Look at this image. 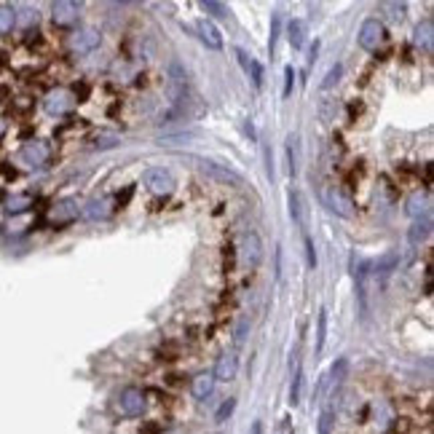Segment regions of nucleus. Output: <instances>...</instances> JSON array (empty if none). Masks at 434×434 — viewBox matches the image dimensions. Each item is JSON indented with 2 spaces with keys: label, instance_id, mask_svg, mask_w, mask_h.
<instances>
[{
  "label": "nucleus",
  "instance_id": "f257e3e1",
  "mask_svg": "<svg viewBox=\"0 0 434 434\" xmlns=\"http://www.w3.org/2000/svg\"><path fill=\"white\" fill-rule=\"evenodd\" d=\"M322 201H324V207L330 209V212H335V215L341 217H354V201L343 193L341 186H327L322 190Z\"/></svg>",
  "mask_w": 434,
  "mask_h": 434
},
{
  "label": "nucleus",
  "instance_id": "f03ea898",
  "mask_svg": "<svg viewBox=\"0 0 434 434\" xmlns=\"http://www.w3.org/2000/svg\"><path fill=\"white\" fill-rule=\"evenodd\" d=\"M196 161V166L204 172V175H209L212 180H217V183H222V186H244V180H242V175H236L233 169H228V166H220V164H215V161H207V158H193Z\"/></svg>",
  "mask_w": 434,
  "mask_h": 434
},
{
  "label": "nucleus",
  "instance_id": "7ed1b4c3",
  "mask_svg": "<svg viewBox=\"0 0 434 434\" xmlns=\"http://www.w3.org/2000/svg\"><path fill=\"white\" fill-rule=\"evenodd\" d=\"M145 394H142V389H137V386H129L121 392V397H118V413L126 416V418H137V416H142L145 413Z\"/></svg>",
  "mask_w": 434,
  "mask_h": 434
},
{
  "label": "nucleus",
  "instance_id": "20e7f679",
  "mask_svg": "<svg viewBox=\"0 0 434 434\" xmlns=\"http://www.w3.org/2000/svg\"><path fill=\"white\" fill-rule=\"evenodd\" d=\"M186 92H188L186 70H183V64L175 60V62L169 64V81H166V94H169V99H172V102H183V99H186Z\"/></svg>",
  "mask_w": 434,
  "mask_h": 434
},
{
  "label": "nucleus",
  "instance_id": "39448f33",
  "mask_svg": "<svg viewBox=\"0 0 434 434\" xmlns=\"http://www.w3.org/2000/svg\"><path fill=\"white\" fill-rule=\"evenodd\" d=\"M46 158H49V145H46L43 140H30V142H25L22 151H19V161H22L25 166H30V169L43 166Z\"/></svg>",
  "mask_w": 434,
  "mask_h": 434
},
{
  "label": "nucleus",
  "instance_id": "423d86ee",
  "mask_svg": "<svg viewBox=\"0 0 434 434\" xmlns=\"http://www.w3.org/2000/svg\"><path fill=\"white\" fill-rule=\"evenodd\" d=\"M386 40V30L378 19H368L362 27H359V46L368 49V51H375L381 43Z\"/></svg>",
  "mask_w": 434,
  "mask_h": 434
},
{
  "label": "nucleus",
  "instance_id": "0eeeda50",
  "mask_svg": "<svg viewBox=\"0 0 434 434\" xmlns=\"http://www.w3.org/2000/svg\"><path fill=\"white\" fill-rule=\"evenodd\" d=\"M242 260L249 268H257L263 263V242L255 231L244 233V239H242Z\"/></svg>",
  "mask_w": 434,
  "mask_h": 434
},
{
  "label": "nucleus",
  "instance_id": "6e6552de",
  "mask_svg": "<svg viewBox=\"0 0 434 434\" xmlns=\"http://www.w3.org/2000/svg\"><path fill=\"white\" fill-rule=\"evenodd\" d=\"M145 186H148V190L155 193V196H166V193H172L175 180H172V175H169L166 169L155 166V169H148V172H145Z\"/></svg>",
  "mask_w": 434,
  "mask_h": 434
},
{
  "label": "nucleus",
  "instance_id": "1a4fd4ad",
  "mask_svg": "<svg viewBox=\"0 0 434 434\" xmlns=\"http://www.w3.org/2000/svg\"><path fill=\"white\" fill-rule=\"evenodd\" d=\"M70 107H73V94L67 89H54V92L46 94V99H43V110L49 116H64Z\"/></svg>",
  "mask_w": 434,
  "mask_h": 434
},
{
  "label": "nucleus",
  "instance_id": "9d476101",
  "mask_svg": "<svg viewBox=\"0 0 434 434\" xmlns=\"http://www.w3.org/2000/svg\"><path fill=\"white\" fill-rule=\"evenodd\" d=\"M51 16H54V22L57 25H75L78 22V16H81V3H73V0H57V3H51Z\"/></svg>",
  "mask_w": 434,
  "mask_h": 434
},
{
  "label": "nucleus",
  "instance_id": "9b49d317",
  "mask_svg": "<svg viewBox=\"0 0 434 434\" xmlns=\"http://www.w3.org/2000/svg\"><path fill=\"white\" fill-rule=\"evenodd\" d=\"M290 375H292V383H290V405L301 403V394H303V370H301V348H295L292 354V362H290Z\"/></svg>",
  "mask_w": 434,
  "mask_h": 434
},
{
  "label": "nucleus",
  "instance_id": "f8f14e48",
  "mask_svg": "<svg viewBox=\"0 0 434 434\" xmlns=\"http://www.w3.org/2000/svg\"><path fill=\"white\" fill-rule=\"evenodd\" d=\"M78 215H81L78 201H75V199H62V201L54 204V209H51V222H54V225H64V222H73Z\"/></svg>",
  "mask_w": 434,
  "mask_h": 434
},
{
  "label": "nucleus",
  "instance_id": "ddd939ff",
  "mask_svg": "<svg viewBox=\"0 0 434 434\" xmlns=\"http://www.w3.org/2000/svg\"><path fill=\"white\" fill-rule=\"evenodd\" d=\"M110 215H113V201H110L107 196H102V199H89L86 207H84V217H86V220H94V222L107 220Z\"/></svg>",
  "mask_w": 434,
  "mask_h": 434
},
{
  "label": "nucleus",
  "instance_id": "4468645a",
  "mask_svg": "<svg viewBox=\"0 0 434 434\" xmlns=\"http://www.w3.org/2000/svg\"><path fill=\"white\" fill-rule=\"evenodd\" d=\"M236 370H239V359H236V354H220L215 362V381H233L236 378Z\"/></svg>",
  "mask_w": 434,
  "mask_h": 434
},
{
  "label": "nucleus",
  "instance_id": "2eb2a0df",
  "mask_svg": "<svg viewBox=\"0 0 434 434\" xmlns=\"http://www.w3.org/2000/svg\"><path fill=\"white\" fill-rule=\"evenodd\" d=\"M429 207H432V196L429 190H416L410 199H407V215L410 217H429Z\"/></svg>",
  "mask_w": 434,
  "mask_h": 434
},
{
  "label": "nucleus",
  "instance_id": "dca6fc26",
  "mask_svg": "<svg viewBox=\"0 0 434 434\" xmlns=\"http://www.w3.org/2000/svg\"><path fill=\"white\" fill-rule=\"evenodd\" d=\"M236 60H239V64L244 67V73L252 78V84L260 89V86H263V67H260V62H257V60H252L244 49H236Z\"/></svg>",
  "mask_w": 434,
  "mask_h": 434
},
{
  "label": "nucleus",
  "instance_id": "f3484780",
  "mask_svg": "<svg viewBox=\"0 0 434 434\" xmlns=\"http://www.w3.org/2000/svg\"><path fill=\"white\" fill-rule=\"evenodd\" d=\"M190 392H193L196 400L212 397V392H215V375H212V372H199V375L193 378V383H190Z\"/></svg>",
  "mask_w": 434,
  "mask_h": 434
},
{
  "label": "nucleus",
  "instance_id": "a211bd4d",
  "mask_svg": "<svg viewBox=\"0 0 434 434\" xmlns=\"http://www.w3.org/2000/svg\"><path fill=\"white\" fill-rule=\"evenodd\" d=\"M196 32H199V38H201V43H207L209 49H222V35L217 30L212 22H207V19H201L199 25H196Z\"/></svg>",
  "mask_w": 434,
  "mask_h": 434
},
{
  "label": "nucleus",
  "instance_id": "6ab92c4d",
  "mask_svg": "<svg viewBox=\"0 0 434 434\" xmlns=\"http://www.w3.org/2000/svg\"><path fill=\"white\" fill-rule=\"evenodd\" d=\"M99 46V32L97 30H81L73 35V40H70V49L73 51H92Z\"/></svg>",
  "mask_w": 434,
  "mask_h": 434
},
{
  "label": "nucleus",
  "instance_id": "aec40b11",
  "mask_svg": "<svg viewBox=\"0 0 434 434\" xmlns=\"http://www.w3.org/2000/svg\"><path fill=\"white\" fill-rule=\"evenodd\" d=\"M413 40H416V46H418V49H424V51H432L434 49V22L429 19V16H426V19L416 27Z\"/></svg>",
  "mask_w": 434,
  "mask_h": 434
},
{
  "label": "nucleus",
  "instance_id": "412c9836",
  "mask_svg": "<svg viewBox=\"0 0 434 434\" xmlns=\"http://www.w3.org/2000/svg\"><path fill=\"white\" fill-rule=\"evenodd\" d=\"M397 263H400V249H389L383 257H378V260L372 263V271H375L378 277H389L392 271H397Z\"/></svg>",
  "mask_w": 434,
  "mask_h": 434
},
{
  "label": "nucleus",
  "instance_id": "4be33fe9",
  "mask_svg": "<svg viewBox=\"0 0 434 434\" xmlns=\"http://www.w3.org/2000/svg\"><path fill=\"white\" fill-rule=\"evenodd\" d=\"M287 38H290L292 49H303V43H306V22L303 19H292L290 27H287Z\"/></svg>",
  "mask_w": 434,
  "mask_h": 434
},
{
  "label": "nucleus",
  "instance_id": "5701e85b",
  "mask_svg": "<svg viewBox=\"0 0 434 434\" xmlns=\"http://www.w3.org/2000/svg\"><path fill=\"white\" fill-rule=\"evenodd\" d=\"M429 233H432V220H429V217H418V220L410 225V233H407V236H410L413 244H418V242H424Z\"/></svg>",
  "mask_w": 434,
  "mask_h": 434
},
{
  "label": "nucleus",
  "instance_id": "b1692460",
  "mask_svg": "<svg viewBox=\"0 0 434 434\" xmlns=\"http://www.w3.org/2000/svg\"><path fill=\"white\" fill-rule=\"evenodd\" d=\"M287 158H290V175L295 177V175H298V164H301V142H298V134H290V137H287Z\"/></svg>",
  "mask_w": 434,
  "mask_h": 434
},
{
  "label": "nucleus",
  "instance_id": "393cba45",
  "mask_svg": "<svg viewBox=\"0 0 434 434\" xmlns=\"http://www.w3.org/2000/svg\"><path fill=\"white\" fill-rule=\"evenodd\" d=\"M290 217H292V222L295 225H306V217H303V199H301V193L298 190H290Z\"/></svg>",
  "mask_w": 434,
  "mask_h": 434
},
{
  "label": "nucleus",
  "instance_id": "a878e982",
  "mask_svg": "<svg viewBox=\"0 0 434 434\" xmlns=\"http://www.w3.org/2000/svg\"><path fill=\"white\" fill-rule=\"evenodd\" d=\"M30 207H32V196H27V193L5 199V212H8V215H19V212H25V209H30Z\"/></svg>",
  "mask_w": 434,
  "mask_h": 434
},
{
  "label": "nucleus",
  "instance_id": "bb28decb",
  "mask_svg": "<svg viewBox=\"0 0 434 434\" xmlns=\"http://www.w3.org/2000/svg\"><path fill=\"white\" fill-rule=\"evenodd\" d=\"M324 338H327V309H322L316 316V354H322Z\"/></svg>",
  "mask_w": 434,
  "mask_h": 434
},
{
  "label": "nucleus",
  "instance_id": "cd10ccee",
  "mask_svg": "<svg viewBox=\"0 0 434 434\" xmlns=\"http://www.w3.org/2000/svg\"><path fill=\"white\" fill-rule=\"evenodd\" d=\"M346 370H348V362H346V359H338V362L333 365V370H330V389H333V392H338V386H341L343 378H346Z\"/></svg>",
  "mask_w": 434,
  "mask_h": 434
},
{
  "label": "nucleus",
  "instance_id": "c85d7f7f",
  "mask_svg": "<svg viewBox=\"0 0 434 434\" xmlns=\"http://www.w3.org/2000/svg\"><path fill=\"white\" fill-rule=\"evenodd\" d=\"M118 142H121V137H118V134H113V131H102V134H97V137H94V148H97V151L116 148Z\"/></svg>",
  "mask_w": 434,
  "mask_h": 434
},
{
  "label": "nucleus",
  "instance_id": "c756f323",
  "mask_svg": "<svg viewBox=\"0 0 434 434\" xmlns=\"http://www.w3.org/2000/svg\"><path fill=\"white\" fill-rule=\"evenodd\" d=\"M14 25H16V14H14V8L0 5V35H5V32L14 30Z\"/></svg>",
  "mask_w": 434,
  "mask_h": 434
},
{
  "label": "nucleus",
  "instance_id": "7c9ffc66",
  "mask_svg": "<svg viewBox=\"0 0 434 434\" xmlns=\"http://www.w3.org/2000/svg\"><path fill=\"white\" fill-rule=\"evenodd\" d=\"M381 11H386V16H389L392 22H403L407 5H405V3H381Z\"/></svg>",
  "mask_w": 434,
  "mask_h": 434
},
{
  "label": "nucleus",
  "instance_id": "2f4dec72",
  "mask_svg": "<svg viewBox=\"0 0 434 434\" xmlns=\"http://www.w3.org/2000/svg\"><path fill=\"white\" fill-rule=\"evenodd\" d=\"M335 113H338V102L335 99H322L319 102V118L322 121H335Z\"/></svg>",
  "mask_w": 434,
  "mask_h": 434
},
{
  "label": "nucleus",
  "instance_id": "473e14b6",
  "mask_svg": "<svg viewBox=\"0 0 434 434\" xmlns=\"http://www.w3.org/2000/svg\"><path fill=\"white\" fill-rule=\"evenodd\" d=\"M201 8H204L207 14H212V16H217V19L228 16V8H225L222 3H215V0H204V3H201Z\"/></svg>",
  "mask_w": 434,
  "mask_h": 434
},
{
  "label": "nucleus",
  "instance_id": "72a5a7b5",
  "mask_svg": "<svg viewBox=\"0 0 434 434\" xmlns=\"http://www.w3.org/2000/svg\"><path fill=\"white\" fill-rule=\"evenodd\" d=\"M341 64H335V67H330L327 70V75H324V81H322V89H333L338 81H341Z\"/></svg>",
  "mask_w": 434,
  "mask_h": 434
},
{
  "label": "nucleus",
  "instance_id": "f704fd0d",
  "mask_svg": "<svg viewBox=\"0 0 434 434\" xmlns=\"http://www.w3.org/2000/svg\"><path fill=\"white\" fill-rule=\"evenodd\" d=\"M279 14H274V22H271V40H268V51L274 54L277 51V38H279Z\"/></svg>",
  "mask_w": 434,
  "mask_h": 434
},
{
  "label": "nucleus",
  "instance_id": "c9c22d12",
  "mask_svg": "<svg viewBox=\"0 0 434 434\" xmlns=\"http://www.w3.org/2000/svg\"><path fill=\"white\" fill-rule=\"evenodd\" d=\"M247 330H249V319L244 316V319H239V327H236V335H233V343H236V346H242V343H244Z\"/></svg>",
  "mask_w": 434,
  "mask_h": 434
},
{
  "label": "nucleus",
  "instance_id": "e433bc0d",
  "mask_svg": "<svg viewBox=\"0 0 434 434\" xmlns=\"http://www.w3.org/2000/svg\"><path fill=\"white\" fill-rule=\"evenodd\" d=\"M233 407H236V400H225V403L220 405V410H217V421L222 424V421H225V418L233 413Z\"/></svg>",
  "mask_w": 434,
  "mask_h": 434
},
{
  "label": "nucleus",
  "instance_id": "4c0bfd02",
  "mask_svg": "<svg viewBox=\"0 0 434 434\" xmlns=\"http://www.w3.org/2000/svg\"><path fill=\"white\" fill-rule=\"evenodd\" d=\"M303 242H306V263H309V268H316V252H314V242L309 233L303 236Z\"/></svg>",
  "mask_w": 434,
  "mask_h": 434
},
{
  "label": "nucleus",
  "instance_id": "58836bf2",
  "mask_svg": "<svg viewBox=\"0 0 434 434\" xmlns=\"http://www.w3.org/2000/svg\"><path fill=\"white\" fill-rule=\"evenodd\" d=\"M284 78H287V81H284V97H290V92H292V78H295V70H292V67H287V70H284Z\"/></svg>",
  "mask_w": 434,
  "mask_h": 434
},
{
  "label": "nucleus",
  "instance_id": "ea45409f",
  "mask_svg": "<svg viewBox=\"0 0 434 434\" xmlns=\"http://www.w3.org/2000/svg\"><path fill=\"white\" fill-rule=\"evenodd\" d=\"M252 434H260V421H255V424H252Z\"/></svg>",
  "mask_w": 434,
  "mask_h": 434
},
{
  "label": "nucleus",
  "instance_id": "a19ab883",
  "mask_svg": "<svg viewBox=\"0 0 434 434\" xmlns=\"http://www.w3.org/2000/svg\"><path fill=\"white\" fill-rule=\"evenodd\" d=\"M5 97H8V89H5V86H0V102H3Z\"/></svg>",
  "mask_w": 434,
  "mask_h": 434
}]
</instances>
